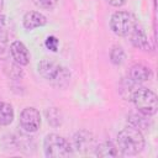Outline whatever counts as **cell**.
<instances>
[{
  "instance_id": "5bb4252c",
  "label": "cell",
  "mask_w": 158,
  "mask_h": 158,
  "mask_svg": "<svg viewBox=\"0 0 158 158\" xmlns=\"http://www.w3.org/2000/svg\"><path fill=\"white\" fill-rule=\"evenodd\" d=\"M14 117H15V112L11 104L0 101V125L2 126L10 125L14 121Z\"/></svg>"
},
{
  "instance_id": "8992f818",
  "label": "cell",
  "mask_w": 158,
  "mask_h": 158,
  "mask_svg": "<svg viewBox=\"0 0 158 158\" xmlns=\"http://www.w3.org/2000/svg\"><path fill=\"white\" fill-rule=\"evenodd\" d=\"M20 125L25 132L33 133L41 126V115L40 111L32 106L25 107L20 114Z\"/></svg>"
},
{
  "instance_id": "e0dca14e",
  "label": "cell",
  "mask_w": 158,
  "mask_h": 158,
  "mask_svg": "<svg viewBox=\"0 0 158 158\" xmlns=\"http://www.w3.org/2000/svg\"><path fill=\"white\" fill-rule=\"evenodd\" d=\"M46 116H47V121L49 125H52L53 127H57L62 123V118H60V112L56 109V107H51L46 111Z\"/></svg>"
},
{
  "instance_id": "7a4b0ae2",
  "label": "cell",
  "mask_w": 158,
  "mask_h": 158,
  "mask_svg": "<svg viewBox=\"0 0 158 158\" xmlns=\"http://www.w3.org/2000/svg\"><path fill=\"white\" fill-rule=\"evenodd\" d=\"M130 100L133 102L137 111L147 116H152L157 112L158 99L154 91L148 88H137L132 93Z\"/></svg>"
},
{
  "instance_id": "2e32d148",
  "label": "cell",
  "mask_w": 158,
  "mask_h": 158,
  "mask_svg": "<svg viewBox=\"0 0 158 158\" xmlns=\"http://www.w3.org/2000/svg\"><path fill=\"white\" fill-rule=\"evenodd\" d=\"M10 36V23L5 15H0V42H7Z\"/></svg>"
},
{
  "instance_id": "ac0fdd59",
  "label": "cell",
  "mask_w": 158,
  "mask_h": 158,
  "mask_svg": "<svg viewBox=\"0 0 158 158\" xmlns=\"http://www.w3.org/2000/svg\"><path fill=\"white\" fill-rule=\"evenodd\" d=\"M33 4L40 7V9H46V10H51L53 7H56L58 0H32Z\"/></svg>"
},
{
  "instance_id": "ffe728a7",
  "label": "cell",
  "mask_w": 158,
  "mask_h": 158,
  "mask_svg": "<svg viewBox=\"0 0 158 158\" xmlns=\"http://www.w3.org/2000/svg\"><path fill=\"white\" fill-rule=\"evenodd\" d=\"M111 6H115V7H120V6H122L125 2H126V0H106Z\"/></svg>"
},
{
  "instance_id": "5b68a950",
  "label": "cell",
  "mask_w": 158,
  "mask_h": 158,
  "mask_svg": "<svg viewBox=\"0 0 158 158\" xmlns=\"http://www.w3.org/2000/svg\"><path fill=\"white\" fill-rule=\"evenodd\" d=\"M137 25L138 23L136 17L128 11H122V10L116 11L112 14L110 19V28L115 35L120 37L128 36Z\"/></svg>"
},
{
  "instance_id": "44dd1931",
  "label": "cell",
  "mask_w": 158,
  "mask_h": 158,
  "mask_svg": "<svg viewBox=\"0 0 158 158\" xmlns=\"http://www.w3.org/2000/svg\"><path fill=\"white\" fill-rule=\"evenodd\" d=\"M2 6H4V0H0V11L2 10Z\"/></svg>"
},
{
  "instance_id": "6da1fadb",
  "label": "cell",
  "mask_w": 158,
  "mask_h": 158,
  "mask_svg": "<svg viewBox=\"0 0 158 158\" xmlns=\"http://www.w3.org/2000/svg\"><path fill=\"white\" fill-rule=\"evenodd\" d=\"M116 143L118 151L125 156H136L144 148V138L142 132L130 125L118 132Z\"/></svg>"
},
{
  "instance_id": "4fadbf2b",
  "label": "cell",
  "mask_w": 158,
  "mask_h": 158,
  "mask_svg": "<svg viewBox=\"0 0 158 158\" xmlns=\"http://www.w3.org/2000/svg\"><path fill=\"white\" fill-rule=\"evenodd\" d=\"M95 154L99 157H117L120 154V151L117 146H115L112 142H102L99 146L95 147Z\"/></svg>"
},
{
  "instance_id": "52a82bcc",
  "label": "cell",
  "mask_w": 158,
  "mask_h": 158,
  "mask_svg": "<svg viewBox=\"0 0 158 158\" xmlns=\"http://www.w3.org/2000/svg\"><path fill=\"white\" fill-rule=\"evenodd\" d=\"M73 147L80 153H88L95 149V137L91 132L81 130L78 131L73 137Z\"/></svg>"
},
{
  "instance_id": "ba28073f",
  "label": "cell",
  "mask_w": 158,
  "mask_h": 158,
  "mask_svg": "<svg viewBox=\"0 0 158 158\" xmlns=\"http://www.w3.org/2000/svg\"><path fill=\"white\" fill-rule=\"evenodd\" d=\"M9 52L11 54V58L15 60L16 64L19 65H27L30 63V52L27 47L20 42V41H14L10 44Z\"/></svg>"
},
{
  "instance_id": "9c48e42d",
  "label": "cell",
  "mask_w": 158,
  "mask_h": 158,
  "mask_svg": "<svg viewBox=\"0 0 158 158\" xmlns=\"http://www.w3.org/2000/svg\"><path fill=\"white\" fill-rule=\"evenodd\" d=\"M22 22H23V27L26 30L31 31V30H35L37 27L44 26L47 23V19L40 11H28L25 14Z\"/></svg>"
},
{
  "instance_id": "3957f363",
  "label": "cell",
  "mask_w": 158,
  "mask_h": 158,
  "mask_svg": "<svg viewBox=\"0 0 158 158\" xmlns=\"http://www.w3.org/2000/svg\"><path fill=\"white\" fill-rule=\"evenodd\" d=\"M43 149H44V154L49 158L69 157L73 153L72 144L64 137L56 133H49L44 137Z\"/></svg>"
},
{
  "instance_id": "d6986e66",
  "label": "cell",
  "mask_w": 158,
  "mask_h": 158,
  "mask_svg": "<svg viewBox=\"0 0 158 158\" xmlns=\"http://www.w3.org/2000/svg\"><path fill=\"white\" fill-rule=\"evenodd\" d=\"M44 44H46V47H47L49 51L57 52V51H58V46H59V41H58V38H57L56 36H48V37L46 38Z\"/></svg>"
},
{
  "instance_id": "277c9868",
  "label": "cell",
  "mask_w": 158,
  "mask_h": 158,
  "mask_svg": "<svg viewBox=\"0 0 158 158\" xmlns=\"http://www.w3.org/2000/svg\"><path fill=\"white\" fill-rule=\"evenodd\" d=\"M38 73L47 80L62 85L63 83H67L70 78V73L67 70V68L62 67L60 64L51 60V59H42L37 64Z\"/></svg>"
},
{
  "instance_id": "7c38bea8",
  "label": "cell",
  "mask_w": 158,
  "mask_h": 158,
  "mask_svg": "<svg viewBox=\"0 0 158 158\" xmlns=\"http://www.w3.org/2000/svg\"><path fill=\"white\" fill-rule=\"evenodd\" d=\"M128 37H130V40H131V43H132L135 47L139 48V49L146 51V49L149 47L148 38H147L144 31L142 30V27H139L138 25H137V26L135 27V30L128 35Z\"/></svg>"
},
{
  "instance_id": "8fae6325",
  "label": "cell",
  "mask_w": 158,
  "mask_h": 158,
  "mask_svg": "<svg viewBox=\"0 0 158 158\" xmlns=\"http://www.w3.org/2000/svg\"><path fill=\"white\" fill-rule=\"evenodd\" d=\"M127 121H128L130 126L139 130L141 132L149 130V126H151L149 116H147L144 114H141L139 111L137 114H130V116L127 117Z\"/></svg>"
},
{
  "instance_id": "9a60e30c",
  "label": "cell",
  "mask_w": 158,
  "mask_h": 158,
  "mask_svg": "<svg viewBox=\"0 0 158 158\" xmlns=\"http://www.w3.org/2000/svg\"><path fill=\"white\" fill-rule=\"evenodd\" d=\"M110 58H111V62L116 65H120L125 62V58H126V54H125V51L121 46H114L111 52H110Z\"/></svg>"
},
{
  "instance_id": "30bf717a",
  "label": "cell",
  "mask_w": 158,
  "mask_h": 158,
  "mask_svg": "<svg viewBox=\"0 0 158 158\" xmlns=\"http://www.w3.org/2000/svg\"><path fill=\"white\" fill-rule=\"evenodd\" d=\"M151 77H152L151 69L143 64H135L131 67V69L128 72V79L136 84L147 81L151 79Z\"/></svg>"
}]
</instances>
